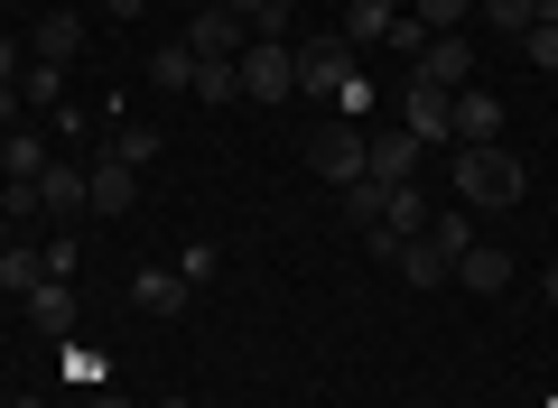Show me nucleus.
Here are the masks:
<instances>
[{
	"instance_id": "25",
	"label": "nucleus",
	"mask_w": 558,
	"mask_h": 408,
	"mask_svg": "<svg viewBox=\"0 0 558 408\" xmlns=\"http://www.w3.org/2000/svg\"><path fill=\"white\" fill-rule=\"evenodd\" d=\"M521 57H531L539 75H558V20H531V28H521Z\"/></svg>"
},
{
	"instance_id": "10",
	"label": "nucleus",
	"mask_w": 558,
	"mask_h": 408,
	"mask_svg": "<svg viewBox=\"0 0 558 408\" xmlns=\"http://www.w3.org/2000/svg\"><path fill=\"white\" fill-rule=\"evenodd\" d=\"M418 242H428V251H438L447 270H457V260H465V251H475V242H484V233H475V205H438V214H428V233H418Z\"/></svg>"
},
{
	"instance_id": "8",
	"label": "nucleus",
	"mask_w": 558,
	"mask_h": 408,
	"mask_svg": "<svg viewBox=\"0 0 558 408\" xmlns=\"http://www.w3.org/2000/svg\"><path fill=\"white\" fill-rule=\"evenodd\" d=\"M38 205L47 214H94V168H75V158H47V176H38Z\"/></svg>"
},
{
	"instance_id": "4",
	"label": "nucleus",
	"mask_w": 558,
	"mask_h": 408,
	"mask_svg": "<svg viewBox=\"0 0 558 408\" xmlns=\"http://www.w3.org/2000/svg\"><path fill=\"white\" fill-rule=\"evenodd\" d=\"M400 131H410L418 149L457 139V112H447V94H438V84H418V75H410V94H400Z\"/></svg>"
},
{
	"instance_id": "31",
	"label": "nucleus",
	"mask_w": 558,
	"mask_h": 408,
	"mask_svg": "<svg viewBox=\"0 0 558 408\" xmlns=\"http://www.w3.org/2000/svg\"><path fill=\"white\" fill-rule=\"evenodd\" d=\"M178 279H186V288H196V279H215V242H186V251H178Z\"/></svg>"
},
{
	"instance_id": "19",
	"label": "nucleus",
	"mask_w": 558,
	"mask_h": 408,
	"mask_svg": "<svg viewBox=\"0 0 558 408\" xmlns=\"http://www.w3.org/2000/svg\"><path fill=\"white\" fill-rule=\"evenodd\" d=\"M391 20H400L391 0H354V10H344V47H381V38H391Z\"/></svg>"
},
{
	"instance_id": "33",
	"label": "nucleus",
	"mask_w": 558,
	"mask_h": 408,
	"mask_svg": "<svg viewBox=\"0 0 558 408\" xmlns=\"http://www.w3.org/2000/svg\"><path fill=\"white\" fill-rule=\"evenodd\" d=\"M20 112H28V102H20V84H0V139L20 131Z\"/></svg>"
},
{
	"instance_id": "17",
	"label": "nucleus",
	"mask_w": 558,
	"mask_h": 408,
	"mask_svg": "<svg viewBox=\"0 0 558 408\" xmlns=\"http://www.w3.org/2000/svg\"><path fill=\"white\" fill-rule=\"evenodd\" d=\"M47 279V251L38 242H10V251H0V297H28Z\"/></svg>"
},
{
	"instance_id": "43",
	"label": "nucleus",
	"mask_w": 558,
	"mask_h": 408,
	"mask_svg": "<svg viewBox=\"0 0 558 408\" xmlns=\"http://www.w3.org/2000/svg\"><path fill=\"white\" fill-rule=\"evenodd\" d=\"M0 408H10V390H0Z\"/></svg>"
},
{
	"instance_id": "36",
	"label": "nucleus",
	"mask_w": 558,
	"mask_h": 408,
	"mask_svg": "<svg viewBox=\"0 0 558 408\" xmlns=\"http://www.w3.org/2000/svg\"><path fill=\"white\" fill-rule=\"evenodd\" d=\"M102 10H112V20H140V10H149V0H102Z\"/></svg>"
},
{
	"instance_id": "24",
	"label": "nucleus",
	"mask_w": 558,
	"mask_h": 408,
	"mask_svg": "<svg viewBox=\"0 0 558 408\" xmlns=\"http://www.w3.org/2000/svg\"><path fill=\"white\" fill-rule=\"evenodd\" d=\"M196 94H205V102H242V75H233V57H205V65H196Z\"/></svg>"
},
{
	"instance_id": "20",
	"label": "nucleus",
	"mask_w": 558,
	"mask_h": 408,
	"mask_svg": "<svg viewBox=\"0 0 558 408\" xmlns=\"http://www.w3.org/2000/svg\"><path fill=\"white\" fill-rule=\"evenodd\" d=\"M131 176H140V168H121V158H94V214H131Z\"/></svg>"
},
{
	"instance_id": "39",
	"label": "nucleus",
	"mask_w": 558,
	"mask_h": 408,
	"mask_svg": "<svg viewBox=\"0 0 558 408\" xmlns=\"http://www.w3.org/2000/svg\"><path fill=\"white\" fill-rule=\"evenodd\" d=\"M0 251H10V214H0Z\"/></svg>"
},
{
	"instance_id": "30",
	"label": "nucleus",
	"mask_w": 558,
	"mask_h": 408,
	"mask_svg": "<svg viewBox=\"0 0 558 408\" xmlns=\"http://www.w3.org/2000/svg\"><path fill=\"white\" fill-rule=\"evenodd\" d=\"M475 10L502 28V38H521V28H531V0H475Z\"/></svg>"
},
{
	"instance_id": "13",
	"label": "nucleus",
	"mask_w": 558,
	"mask_h": 408,
	"mask_svg": "<svg viewBox=\"0 0 558 408\" xmlns=\"http://www.w3.org/2000/svg\"><path fill=\"white\" fill-rule=\"evenodd\" d=\"M20 307H28V325H38V334H57V344L75 334V288H65V279H38V288H28Z\"/></svg>"
},
{
	"instance_id": "11",
	"label": "nucleus",
	"mask_w": 558,
	"mask_h": 408,
	"mask_svg": "<svg viewBox=\"0 0 558 408\" xmlns=\"http://www.w3.org/2000/svg\"><path fill=\"white\" fill-rule=\"evenodd\" d=\"M28 57H38V65H75L84 57V10H47L38 38H28Z\"/></svg>"
},
{
	"instance_id": "26",
	"label": "nucleus",
	"mask_w": 558,
	"mask_h": 408,
	"mask_svg": "<svg viewBox=\"0 0 558 408\" xmlns=\"http://www.w3.org/2000/svg\"><path fill=\"white\" fill-rule=\"evenodd\" d=\"M112 158L121 168H149V158H159V131H112Z\"/></svg>"
},
{
	"instance_id": "42",
	"label": "nucleus",
	"mask_w": 558,
	"mask_h": 408,
	"mask_svg": "<svg viewBox=\"0 0 558 408\" xmlns=\"http://www.w3.org/2000/svg\"><path fill=\"white\" fill-rule=\"evenodd\" d=\"M94 408H121V399H94Z\"/></svg>"
},
{
	"instance_id": "37",
	"label": "nucleus",
	"mask_w": 558,
	"mask_h": 408,
	"mask_svg": "<svg viewBox=\"0 0 558 408\" xmlns=\"http://www.w3.org/2000/svg\"><path fill=\"white\" fill-rule=\"evenodd\" d=\"M539 297H549V307H558V270H539Z\"/></svg>"
},
{
	"instance_id": "14",
	"label": "nucleus",
	"mask_w": 558,
	"mask_h": 408,
	"mask_svg": "<svg viewBox=\"0 0 558 408\" xmlns=\"http://www.w3.org/2000/svg\"><path fill=\"white\" fill-rule=\"evenodd\" d=\"M457 288H475V297H502V288H512V251H502V242H475V251L457 260Z\"/></svg>"
},
{
	"instance_id": "38",
	"label": "nucleus",
	"mask_w": 558,
	"mask_h": 408,
	"mask_svg": "<svg viewBox=\"0 0 558 408\" xmlns=\"http://www.w3.org/2000/svg\"><path fill=\"white\" fill-rule=\"evenodd\" d=\"M531 20H558V0H531Z\"/></svg>"
},
{
	"instance_id": "40",
	"label": "nucleus",
	"mask_w": 558,
	"mask_h": 408,
	"mask_svg": "<svg viewBox=\"0 0 558 408\" xmlns=\"http://www.w3.org/2000/svg\"><path fill=\"white\" fill-rule=\"evenodd\" d=\"M10 408H47V399H10Z\"/></svg>"
},
{
	"instance_id": "3",
	"label": "nucleus",
	"mask_w": 558,
	"mask_h": 408,
	"mask_svg": "<svg viewBox=\"0 0 558 408\" xmlns=\"http://www.w3.org/2000/svg\"><path fill=\"white\" fill-rule=\"evenodd\" d=\"M344 84H354V57H344V38L299 47V94H307V102H336Z\"/></svg>"
},
{
	"instance_id": "16",
	"label": "nucleus",
	"mask_w": 558,
	"mask_h": 408,
	"mask_svg": "<svg viewBox=\"0 0 558 408\" xmlns=\"http://www.w3.org/2000/svg\"><path fill=\"white\" fill-rule=\"evenodd\" d=\"M47 158H57V139H47V131H10V139H0V168L20 176V186H38Z\"/></svg>"
},
{
	"instance_id": "41",
	"label": "nucleus",
	"mask_w": 558,
	"mask_h": 408,
	"mask_svg": "<svg viewBox=\"0 0 558 408\" xmlns=\"http://www.w3.org/2000/svg\"><path fill=\"white\" fill-rule=\"evenodd\" d=\"M159 408H186V399H159Z\"/></svg>"
},
{
	"instance_id": "32",
	"label": "nucleus",
	"mask_w": 558,
	"mask_h": 408,
	"mask_svg": "<svg viewBox=\"0 0 558 408\" xmlns=\"http://www.w3.org/2000/svg\"><path fill=\"white\" fill-rule=\"evenodd\" d=\"M336 112H344V121H363V112H373V75H363V65H354V84L336 94Z\"/></svg>"
},
{
	"instance_id": "9",
	"label": "nucleus",
	"mask_w": 558,
	"mask_h": 408,
	"mask_svg": "<svg viewBox=\"0 0 558 408\" xmlns=\"http://www.w3.org/2000/svg\"><path fill=\"white\" fill-rule=\"evenodd\" d=\"M186 47H196V57H242V47H252V20H242V10H223V0H205L196 28H186Z\"/></svg>"
},
{
	"instance_id": "23",
	"label": "nucleus",
	"mask_w": 558,
	"mask_h": 408,
	"mask_svg": "<svg viewBox=\"0 0 558 408\" xmlns=\"http://www.w3.org/2000/svg\"><path fill=\"white\" fill-rule=\"evenodd\" d=\"M344 214H354L363 233H373V223L391 214V186H381V176H354V186H344Z\"/></svg>"
},
{
	"instance_id": "18",
	"label": "nucleus",
	"mask_w": 558,
	"mask_h": 408,
	"mask_svg": "<svg viewBox=\"0 0 558 408\" xmlns=\"http://www.w3.org/2000/svg\"><path fill=\"white\" fill-rule=\"evenodd\" d=\"M400 279H410V288H457V270H447L438 251H428V242H400V260H391Z\"/></svg>"
},
{
	"instance_id": "27",
	"label": "nucleus",
	"mask_w": 558,
	"mask_h": 408,
	"mask_svg": "<svg viewBox=\"0 0 558 408\" xmlns=\"http://www.w3.org/2000/svg\"><path fill=\"white\" fill-rule=\"evenodd\" d=\"M381 47H391V57H418V47H428V20H418V10H400V20H391V38H381Z\"/></svg>"
},
{
	"instance_id": "6",
	"label": "nucleus",
	"mask_w": 558,
	"mask_h": 408,
	"mask_svg": "<svg viewBox=\"0 0 558 408\" xmlns=\"http://www.w3.org/2000/svg\"><path fill=\"white\" fill-rule=\"evenodd\" d=\"M307 168H317L326 186H354V176H363V131H354V121L317 131V139H307Z\"/></svg>"
},
{
	"instance_id": "21",
	"label": "nucleus",
	"mask_w": 558,
	"mask_h": 408,
	"mask_svg": "<svg viewBox=\"0 0 558 408\" xmlns=\"http://www.w3.org/2000/svg\"><path fill=\"white\" fill-rule=\"evenodd\" d=\"M373 233H400V242H418V233H428V195H418V186H391V214H381Z\"/></svg>"
},
{
	"instance_id": "1",
	"label": "nucleus",
	"mask_w": 558,
	"mask_h": 408,
	"mask_svg": "<svg viewBox=\"0 0 558 408\" xmlns=\"http://www.w3.org/2000/svg\"><path fill=\"white\" fill-rule=\"evenodd\" d=\"M447 176H457V205H521V195H531V168H521L502 139H465Z\"/></svg>"
},
{
	"instance_id": "35",
	"label": "nucleus",
	"mask_w": 558,
	"mask_h": 408,
	"mask_svg": "<svg viewBox=\"0 0 558 408\" xmlns=\"http://www.w3.org/2000/svg\"><path fill=\"white\" fill-rule=\"evenodd\" d=\"M223 10H242V20H252V38H260V10H270V0H223Z\"/></svg>"
},
{
	"instance_id": "29",
	"label": "nucleus",
	"mask_w": 558,
	"mask_h": 408,
	"mask_svg": "<svg viewBox=\"0 0 558 408\" xmlns=\"http://www.w3.org/2000/svg\"><path fill=\"white\" fill-rule=\"evenodd\" d=\"M418 20H428V38H438V28H465V20H475V0H418Z\"/></svg>"
},
{
	"instance_id": "5",
	"label": "nucleus",
	"mask_w": 558,
	"mask_h": 408,
	"mask_svg": "<svg viewBox=\"0 0 558 408\" xmlns=\"http://www.w3.org/2000/svg\"><path fill=\"white\" fill-rule=\"evenodd\" d=\"M418 84H438V94L475 84V47H465V28H438V38L418 47Z\"/></svg>"
},
{
	"instance_id": "7",
	"label": "nucleus",
	"mask_w": 558,
	"mask_h": 408,
	"mask_svg": "<svg viewBox=\"0 0 558 408\" xmlns=\"http://www.w3.org/2000/svg\"><path fill=\"white\" fill-rule=\"evenodd\" d=\"M363 176H381V186H418V139L410 131H363Z\"/></svg>"
},
{
	"instance_id": "28",
	"label": "nucleus",
	"mask_w": 558,
	"mask_h": 408,
	"mask_svg": "<svg viewBox=\"0 0 558 408\" xmlns=\"http://www.w3.org/2000/svg\"><path fill=\"white\" fill-rule=\"evenodd\" d=\"M65 94V65H28L20 75V102H57Z\"/></svg>"
},
{
	"instance_id": "2",
	"label": "nucleus",
	"mask_w": 558,
	"mask_h": 408,
	"mask_svg": "<svg viewBox=\"0 0 558 408\" xmlns=\"http://www.w3.org/2000/svg\"><path fill=\"white\" fill-rule=\"evenodd\" d=\"M242 75V102H279V94H299V47H279V38H252L233 57Z\"/></svg>"
},
{
	"instance_id": "12",
	"label": "nucleus",
	"mask_w": 558,
	"mask_h": 408,
	"mask_svg": "<svg viewBox=\"0 0 558 408\" xmlns=\"http://www.w3.org/2000/svg\"><path fill=\"white\" fill-rule=\"evenodd\" d=\"M131 307H140V316H178V307H186L178 260H159V270H131Z\"/></svg>"
},
{
	"instance_id": "22",
	"label": "nucleus",
	"mask_w": 558,
	"mask_h": 408,
	"mask_svg": "<svg viewBox=\"0 0 558 408\" xmlns=\"http://www.w3.org/2000/svg\"><path fill=\"white\" fill-rule=\"evenodd\" d=\"M149 84H159V94H196V47H159V57H149Z\"/></svg>"
},
{
	"instance_id": "34",
	"label": "nucleus",
	"mask_w": 558,
	"mask_h": 408,
	"mask_svg": "<svg viewBox=\"0 0 558 408\" xmlns=\"http://www.w3.org/2000/svg\"><path fill=\"white\" fill-rule=\"evenodd\" d=\"M28 75V47H10V38H0V84H20Z\"/></svg>"
},
{
	"instance_id": "15",
	"label": "nucleus",
	"mask_w": 558,
	"mask_h": 408,
	"mask_svg": "<svg viewBox=\"0 0 558 408\" xmlns=\"http://www.w3.org/2000/svg\"><path fill=\"white\" fill-rule=\"evenodd\" d=\"M447 112H457V149H465V139H494V131H502V102L484 94V84H457V94H447Z\"/></svg>"
}]
</instances>
